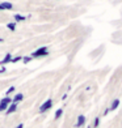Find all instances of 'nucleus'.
Returning <instances> with one entry per match:
<instances>
[{
  "instance_id": "5701e85b",
  "label": "nucleus",
  "mask_w": 122,
  "mask_h": 128,
  "mask_svg": "<svg viewBox=\"0 0 122 128\" xmlns=\"http://www.w3.org/2000/svg\"><path fill=\"white\" fill-rule=\"evenodd\" d=\"M119 14H121V18H122V8L119 9Z\"/></svg>"
},
{
  "instance_id": "2eb2a0df",
  "label": "nucleus",
  "mask_w": 122,
  "mask_h": 128,
  "mask_svg": "<svg viewBox=\"0 0 122 128\" xmlns=\"http://www.w3.org/2000/svg\"><path fill=\"white\" fill-rule=\"evenodd\" d=\"M63 115V108H58L56 111H55V115H54V118L58 120V119H60V116Z\"/></svg>"
},
{
  "instance_id": "b1692460",
  "label": "nucleus",
  "mask_w": 122,
  "mask_h": 128,
  "mask_svg": "<svg viewBox=\"0 0 122 128\" xmlns=\"http://www.w3.org/2000/svg\"><path fill=\"white\" fill-rule=\"evenodd\" d=\"M3 40H4V39H3V38H0V43H2V42H3Z\"/></svg>"
},
{
  "instance_id": "4468645a",
  "label": "nucleus",
  "mask_w": 122,
  "mask_h": 128,
  "mask_svg": "<svg viewBox=\"0 0 122 128\" xmlns=\"http://www.w3.org/2000/svg\"><path fill=\"white\" fill-rule=\"evenodd\" d=\"M13 18H15V22H22V21H25V16L16 13V14L13 16Z\"/></svg>"
},
{
  "instance_id": "39448f33",
  "label": "nucleus",
  "mask_w": 122,
  "mask_h": 128,
  "mask_svg": "<svg viewBox=\"0 0 122 128\" xmlns=\"http://www.w3.org/2000/svg\"><path fill=\"white\" fill-rule=\"evenodd\" d=\"M12 103V98H11L9 96H5L2 101H0V112L5 111V110L8 108V106Z\"/></svg>"
},
{
  "instance_id": "9b49d317",
  "label": "nucleus",
  "mask_w": 122,
  "mask_h": 128,
  "mask_svg": "<svg viewBox=\"0 0 122 128\" xmlns=\"http://www.w3.org/2000/svg\"><path fill=\"white\" fill-rule=\"evenodd\" d=\"M22 100H24V94H22V93H17V94L12 98V102H15V103H19V102H21Z\"/></svg>"
},
{
  "instance_id": "6ab92c4d",
  "label": "nucleus",
  "mask_w": 122,
  "mask_h": 128,
  "mask_svg": "<svg viewBox=\"0 0 122 128\" xmlns=\"http://www.w3.org/2000/svg\"><path fill=\"white\" fill-rule=\"evenodd\" d=\"M22 60V56H12V59H11V63H17V62H20Z\"/></svg>"
},
{
  "instance_id": "aec40b11",
  "label": "nucleus",
  "mask_w": 122,
  "mask_h": 128,
  "mask_svg": "<svg viewBox=\"0 0 122 128\" xmlns=\"http://www.w3.org/2000/svg\"><path fill=\"white\" fill-rule=\"evenodd\" d=\"M15 89H16L15 86H11V88H9V89H8L7 92H5V96H9L11 93H13V92H15Z\"/></svg>"
},
{
  "instance_id": "0eeeda50",
  "label": "nucleus",
  "mask_w": 122,
  "mask_h": 128,
  "mask_svg": "<svg viewBox=\"0 0 122 128\" xmlns=\"http://www.w3.org/2000/svg\"><path fill=\"white\" fill-rule=\"evenodd\" d=\"M13 9V4L9 2H3L0 3V10H11Z\"/></svg>"
},
{
  "instance_id": "f03ea898",
  "label": "nucleus",
  "mask_w": 122,
  "mask_h": 128,
  "mask_svg": "<svg viewBox=\"0 0 122 128\" xmlns=\"http://www.w3.org/2000/svg\"><path fill=\"white\" fill-rule=\"evenodd\" d=\"M47 55H49V48H47V46H42V47L37 48L36 51H33L30 56L34 59V58H43V56H47Z\"/></svg>"
},
{
  "instance_id": "423d86ee",
  "label": "nucleus",
  "mask_w": 122,
  "mask_h": 128,
  "mask_svg": "<svg viewBox=\"0 0 122 128\" xmlns=\"http://www.w3.org/2000/svg\"><path fill=\"white\" fill-rule=\"evenodd\" d=\"M112 42L115 44H122V29L114 32L112 34Z\"/></svg>"
},
{
  "instance_id": "dca6fc26",
  "label": "nucleus",
  "mask_w": 122,
  "mask_h": 128,
  "mask_svg": "<svg viewBox=\"0 0 122 128\" xmlns=\"http://www.w3.org/2000/svg\"><path fill=\"white\" fill-rule=\"evenodd\" d=\"M7 28L9 29L11 32H15V30H16V22H8Z\"/></svg>"
},
{
  "instance_id": "ddd939ff",
  "label": "nucleus",
  "mask_w": 122,
  "mask_h": 128,
  "mask_svg": "<svg viewBox=\"0 0 122 128\" xmlns=\"http://www.w3.org/2000/svg\"><path fill=\"white\" fill-rule=\"evenodd\" d=\"M110 25H113V26H115V28L121 29V28H122V18H119V20H114V21H110Z\"/></svg>"
},
{
  "instance_id": "f8f14e48",
  "label": "nucleus",
  "mask_w": 122,
  "mask_h": 128,
  "mask_svg": "<svg viewBox=\"0 0 122 128\" xmlns=\"http://www.w3.org/2000/svg\"><path fill=\"white\" fill-rule=\"evenodd\" d=\"M118 104H119V100H117V98H115V100L112 102V104H110V106L108 107V108H109V111H114V110L118 107Z\"/></svg>"
},
{
  "instance_id": "412c9836",
  "label": "nucleus",
  "mask_w": 122,
  "mask_h": 128,
  "mask_svg": "<svg viewBox=\"0 0 122 128\" xmlns=\"http://www.w3.org/2000/svg\"><path fill=\"white\" fill-rule=\"evenodd\" d=\"M5 72H7V68H5V67H2V68H0V74H2V73H5Z\"/></svg>"
},
{
  "instance_id": "6e6552de",
  "label": "nucleus",
  "mask_w": 122,
  "mask_h": 128,
  "mask_svg": "<svg viewBox=\"0 0 122 128\" xmlns=\"http://www.w3.org/2000/svg\"><path fill=\"white\" fill-rule=\"evenodd\" d=\"M17 104H19V103H15V102H12V103H11L9 106H8V108L5 110V114H7V115H11V114L16 112V111H17Z\"/></svg>"
},
{
  "instance_id": "9d476101",
  "label": "nucleus",
  "mask_w": 122,
  "mask_h": 128,
  "mask_svg": "<svg viewBox=\"0 0 122 128\" xmlns=\"http://www.w3.org/2000/svg\"><path fill=\"white\" fill-rule=\"evenodd\" d=\"M11 59H12V54H8L4 56V59L3 60H0V66H5V64H8V63H11Z\"/></svg>"
},
{
  "instance_id": "4be33fe9",
  "label": "nucleus",
  "mask_w": 122,
  "mask_h": 128,
  "mask_svg": "<svg viewBox=\"0 0 122 128\" xmlns=\"http://www.w3.org/2000/svg\"><path fill=\"white\" fill-rule=\"evenodd\" d=\"M16 128H24V124H22V123H20V124H19V126H17Z\"/></svg>"
},
{
  "instance_id": "1a4fd4ad",
  "label": "nucleus",
  "mask_w": 122,
  "mask_h": 128,
  "mask_svg": "<svg viewBox=\"0 0 122 128\" xmlns=\"http://www.w3.org/2000/svg\"><path fill=\"white\" fill-rule=\"evenodd\" d=\"M84 123H85V116H84V115H79L76 123H75V127H76V128H80V127L84 126Z\"/></svg>"
},
{
  "instance_id": "f3484780",
  "label": "nucleus",
  "mask_w": 122,
  "mask_h": 128,
  "mask_svg": "<svg viewBox=\"0 0 122 128\" xmlns=\"http://www.w3.org/2000/svg\"><path fill=\"white\" fill-rule=\"evenodd\" d=\"M98 126H100V118H95V122H93V124H92V127L93 128H98Z\"/></svg>"
},
{
  "instance_id": "20e7f679",
  "label": "nucleus",
  "mask_w": 122,
  "mask_h": 128,
  "mask_svg": "<svg viewBox=\"0 0 122 128\" xmlns=\"http://www.w3.org/2000/svg\"><path fill=\"white\" fill-rule=\"evenodd\" d=\"M104 51H105V44H101V46H98L97 48H95L92 52H89V58H91V59L100 58V56L104 54Z\"/></svg>"
},
{
  "instance_id": "7ed1b4c3",
  "label": "nucleus",
  "mask_w": 122,
  "mask_h": 128,
  "mask_svg": "<svg viewBox=\"0 0 122 128\" xmlns=\"http://www.w3.org/2000/svg\"><path fill=\"white\" fill-rule=\"evenodd\" d=\"M51 107H53V100H51V98H49V100H46V101L39 106L38 112H39V114H45L46 111H49Z\"/></svg>"
},
{
  "instance_id": "f257e3e1",
  "label": "nucleus",
  "mask_w": 122,
  "mask_h": 128,
  "mask_svg": "<svg viewBox=\"0 0 122 128\" xmlns=\"http://www.w3.org/2000/svg\"><path fill=\"white\" fill-rule=\"evenodd\" d=\"M119 81H122V66H119V67L114 71L112 78H110L109 86H113V85H115V84H118Z\"/></svg>"
},
{
  "instance_id": "a211bd4d",
  "label": "nucleus",
  "mask_w": 122,
  "mask_h": 128,
  "mask_svg": "<svg viewBox=\"0 0 122 128\" xmlns=\"http://www.w3.org/2000/svg\"><path fill=\"white\" fill-rule=\"evenodd\" d=\"M32 59H33L32 56H24V58H22V63H24V64H28V63L32 62Z\"/></svg>"
}]
</instances>
